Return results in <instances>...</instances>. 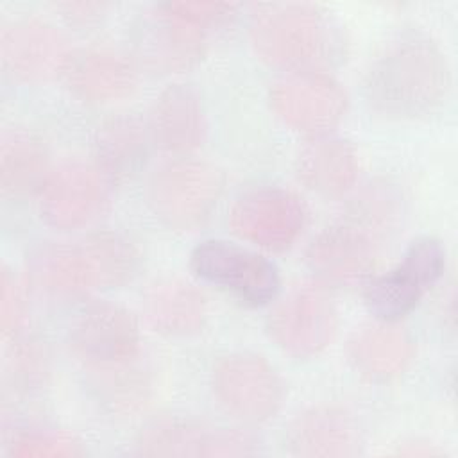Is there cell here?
Instances as JSON below:
<instances>
[{"label": "cell", "mask_w": 458, "mask_h": 458, "mask_svg": "<svg viewBox=\"0 0 458 458\" xmlns=\"http://www.w3.org/2000/svg\"><path fill=\"white\" fill-rule=\"evenodd\" d=\"M376 256L369 229L352 222L326 229L308 249V263L318 277L345 284L365 277Z\"/></svg>", "instance_id": "14"}, {"label": "cell", "mask_w": 458, "mask_h": 458, "mask_svg": "<svg viewBox=\"0 0 458 458\" xmlns=\"http://www.w3.org/2000/svg\"><path fill=\"white\" fill-rule=\"evenodd\" d=\"M256 440L242 431L216 429L211 431L208 456H242L254 453Z\"/></svg>", "instance_id": "27"}, {"label": "cell", "mask_w": 458, "mask_h": 458, "mask_svg": "<svg viewBox=\"0 0 458 458\" xmlns=\"http://www.w3.org/2000/svg\"><path fill=\"white\" fill-rule=\"evenodd\" d=\"M148 132L166 152H188L199 147L204 140L206 118L197 91L184 84L166 88L150 109Z\"/></svg>", "instance_id": "17"}, {"label": "cell", "mask_w": 458, "mask_h": 458, "mask_svg": "<svg viewBox=\"0 0 458 458\" xmlns=\"http://www.w3.org/2000/svg\"><path fill=\"white\" fill-rule=\"evenodd\" d=\"M48 154L39 138L16 129L2 136L0 184L5 195L23 197L41 190L48 177Z\"/></svg>", "instance_id": "22"}, {"label": "cell", "mask_w": 458, "mask_h": 458, "mask_svg": "<svg viewBox=\"0 0 458 458\" xmlns=\"http://www.w3.org/2000/svg\"><path fill=\"white\" fill-rule=\"evenodd\" d=\"M249 36L265 63L297 72L327 61L335 52V30L326 13L310 4L259 7Z\"/></svg>", "instance_id": "3"}, {"label": "cell", "mask_w": 458, "mask_h": 458, "mask_svg": "<svg viewBox=\"0 0 458 458\" xmlns=\"http://www.w3.org/2000/svg\"><path fill=\"white\" fill-rule=\"evenodd\" d=\"M304 218V208L293 193L268 186L240 195L229 213L231 229L238 236L270 250L290 247Z\"/></svg>", "instance_id": "12"}, {"label": "cell", "mask_w": 458, "mask_h": 458, "mask_svg": "<svg viewBox=\"0 0 458 458\" xmlns=\"http://www.w3.org/2000/svg\"><path fill=\"white\" fill-rule=\"evenodd\" d=\"M109 200V177L98 165L64 163L39 190V213L55 229H79L97 220Z\"/></svg>", "instance_id": "7"}, {"label": "cell", "mask_w": 458, "mask_h": 458, "mask_svg": "<svg viewBox=\"0 0 458 458\" xmlns=\"http://www.w3.org/2000/svg\"><path fill=\"white\" fill-rule=\"evenodd\" d=\"M447 88L449 68L440 48L419 32H404L372 63L365 95L374 113L406 120L431 113Z\"/></svg>", "instance_id": "1"}, {"label": "cell", "mask_w": 458, "mask_h": 458, "mask_svg": "<svg viewBox=\"0 0 458 458\" xmlns=\"http://www.w3.org/2000/svg\"><path fill=\"white\" fill-rule=\"evenodd\" d=\"M0 55L4 68L23 82L50 81L73 61L66 36L36 18L16 20L4 27Z\"/></svg>", "instance_id": "13"}, {"label": "cell", "mask_w": 458, "mask_h": 458, "mask_svg": "<svg viewBox=\"0 0 458 458\" xmlns=\"http://www.w3.org/2000/svg\"><path fill=\"white\" fill-rule=\"evenodd\" d=\"M9 453L18 458H70L81 456L84 451L75 437L66 431H29L16 437Z\"/></svg>", "instance_id": "25"}, {"label": "cell", "mask_w": 458, "mask_h": 458, "mask_svg": "<svg viewBox=\"0 0 458 458\" xmlns=\"http://www.w3.org/2000/svg\"><path fill=\"white\" fill-rule=\"evenodd\" d=\"M143 310L150 326L168 336H188L199 331L206 318L202 293L181 279L154 283L145 293Z\"/></svg>", "instance_id": "20"}, {"label": "cell", "mask_w": 458, "mask_h": 458, "mask_svg": "<svg viewBox=\"0 0 458 458\" xmlns=\"http://www.w3.org/2000/svg\"><path fill=\"white\" fill-rule=\"evenodd\" d=\"M138 265L136 249L118 234H95L77 242L38 247L30 256L34 283L59 299L84 297L131 279Z\"/></svg>", "instance_id": "2"}, {"label": "cell", "mask_w": 458, "mask_h": 458, "mask_svg": "<svg viewBox=\"0 0 458 458\" xmlns=\"http://www.w3.org/2000/svg\"><path fill=\"white\" fill-rule=\"evenodd\" d=\"M336 308L324 288L313 283L293 286L272 310L268 331L288 354L308 358L324 351L335 338Z\"/></svg>", "instance_id": "5"}, {"label": "cell", "mask_w": 458, "mask_h": 458, "mask_svg": "<svg viewBox=\"0 0 458 458\" xmlns=\"http://www.w3.org/2000/svg\"><path fill=\"white\" fill-rule=\"evenodd\" d=\"M270 104L276 114L295 131L322 134L342 120L347 97L333 77L301 70L281 77L272 86Z\"/></svg>", "instance_id": "11"}, {"label": "cell", "mask_w": 458, "mask_h": 458, "mask_svg": "<svg viewBox=\"0 0 458 458\" xmlns=\"http://www.w3.org/2000/svg\"><path fill=\"white\" fill-rule=\"evenodd\" d=\"M145 29L140 50L150 70L179 72L202 55L208 30L177 16L166 4L154 9Z\"/></svg>", "instance_id": "16"}, {"label": "cell", "mask_w": 458, "mask_h": 458, "mask_svg": "<svg viewBox=\"0 0 458 458\" xmlns=\"http://www.w3.org/2000/svg\"><path fill=\"white\" fill-rule=\"evenodd\" d=\"M213 392L222 408L243 422H263L281 408L284 388L261 356L231 354L213 370Z\"/></svg>", "instance_id": "6"}, {"label": "cell", "mask_w": 458, "mask_h": 458, "mask_svg": "<svg viewBox=\"0 0 458 458\" xmlns=\"http://www.w3.org/2000/svg\"><path fill=\"white\" fill-rule=\"evenodd\" d=\"M70 345L91 369L104 372L122 369L138 354V322L118 304H89L72 322Z\"/></svg>", "instance_id": "8"}, {"label": "cell", "mask_w": 458, "mask_h": 458, "mask_svg": "<svg viewBox=\"0 0 458 458\" xmlns=\"http://www.w3.org/2000/svg\"><path fill=\"white\" fill-rule=\"evenodd\" d=\"M59 7L64 11V16H68L70 20L79 21V23H88V21L97 20L100 16V13L106 9L104 4H86V2L63 4Z\"/></svg>", "instance_id": "28"}, {"label": "cell", "mask_w": 458, "mask_h": 458, "mask_svg": "<svg viewBox=\"0 0 458 458\" xmlns=\"http://www.w3.org/2000/svg\"><path fill=\"white\" fill-rule=\"evenodd\" d=\"M297 174L310 190L326 197H338L356 181L358 156L344 140H315L301 150Z\"/></svg>", "instance_id": "21"}, {"label": "cell", "mask_w": 458, "mask_h": 458, "mask_svg": "<svg viewBox=\"0 0 458 458\" xmlns=\"http://www.w3.org/2000/svg\"><path fill=\"white\" fill-rule=\"evenodd\" d=\"M27 313V302L25 293L14 276L9 274V270L2 272V283H0V326L2 333H16V329L21 326Z\"/></svg>", "instance_id": "26"}, {"label": "cell", "mask_w": 458, "mask_h": 458, "mask_svg": "<svg viewBox=\"0 0 458 458\" xmlns=\"http://www.w3.org/2000/svg\"><path fill=\"white\" fill-rule=\"evenodd\" d=\"M191 268L249 304L268 302L279 288V274L272 261L224 240H208L191 252Z\"/></svg>", "instance_id": "10"}, {"label": "cell", "mask_w": 458, "mask_h": 458, "mask_svg": "<svg viewBox=\"0 0 458 458\" xmlns=\"http://www.w3.org/2000/svg\"><path fill=\"white\" fill-rule=\"evenodd\" d=\"M72 91L91 104H107L131 95L138 84L134 63L111 48L88 50L68 68Z\"/></svg>", "instance_id": "18"}, {"label": "cell", "mask_w": 458, "mask_h": 458, "mask_svg": "<svg viewBox=\"0 0 458 458\" xmlns=\"http://www.w3.org/2000/svg\"><path fill=\"white\" fill-rule=\"evenodd\" d=\"M211 431L182 419H161L148 424L136 447L145 456H208Z\"/></svg>", "instance_id": "24"}, {"label": "cell", "mask_w": 458, "mask_h": 458, "mask_svg": "<svg viewBox=\"0 0 458 458\" xmlns=\"http://www.w3.org/2000/svg\"><path fill=\"white\" fill-rule=\"evenodd\" d=\"M413 340L392 324L365 326L349 342V358L356 370L377 381L397 377L413 360Z\"/></svg>", "instance_id": "19"}, {"label": "cell", "mask_w": 458, "mask_h": 458, "mask_svg": "<svg viewBox=\"0 0 458 458\" xmlns=\"http://www.w3.org/2000/svg\"><path fill=\"white\" fill-rule=\"evenodd\" d=\"M220 191L222 177L215 166L197 159H175L150 175L147 202L165 225L191 231L209 218Z\"/></svg>", "instance_id": "4"}, {"label": "cell", "mask_w": 458, "mask_h": 458, "mask_svg": "<svg viewBox=\"0 0 458 458\" xmlns=\"http://www.w3.org/2000/svg\"><path fill=\"white\" fill-rule=\"evenodd\" d=\"M95 150L98 166L109 179H127L147 161L145 127L132 116L109 118L97 129Z\"/></svg>", "instance_id": "23"}, {"label": "cell", "mask_w": 458, "mask_h": 458, "mask_svg": "<svg viewBox=\"0 0 458 458\" xmlns=\"http://www.w3.org/2000/svg\"><path fill=\"white\" fill-rule=\"evenodd\" d=\"M445 252L438 240L420 238L411 243L403 263L388 274L374 277L363 292L367 308L383 320L410 313L424 292L442 276Z\"/></svg>", "instance_id": "9"}, {"label": "cell", "mask_w": 458, "mask_h": 458, "mask_svg": "<svg viewBox=\"0 0 458 458\" xmlns=\"http://www.w3.org/2000/svg\"><path fill=\"white\" fill-rule=\"evenodd\" d=\"M290 453L306 458H340L360 453L361 438L354 419L335 406H315L301 413L286 437Z\"/></svg>", "instance_id": "15"}]
</instances>
